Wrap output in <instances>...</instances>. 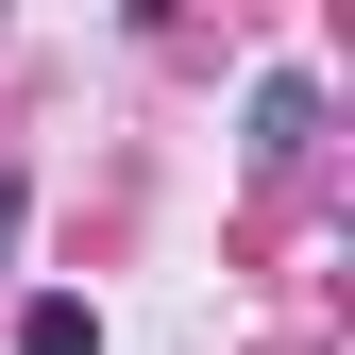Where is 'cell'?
<instances>
[{"instance_id":"cell-1","label":"cell","mask_w":355,"mask_h":355,"mask_svg":"<svg viewBox=\"0 0 355 355\" xmlns=\"http://www.w3.org/2000/svg\"><path fill=\"white\" fill-rule=\"evenodd\" d=\"M17 355H102V322H85L68 288H34V304H17Z\"/></svg>"},{"instance_id":"cell-2","label":"cell","mask_w":355,"mask_h":355,"mask_svg":"<svg viewBox=\"0 0 355 355\" xmlns=\"http://www.w3.org/2000/svg\"><path fill=\"white\" fill-rule=\"evenodd\" d=\"M17 220H34V187H17V169H0V254H17Z\"/></svg>"}]
</instances>
